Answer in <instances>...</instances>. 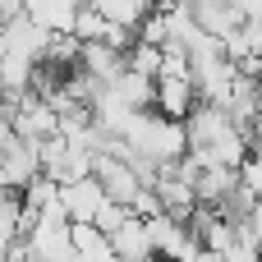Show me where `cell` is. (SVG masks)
Instances as JSON below:
<instances>
[{"label": "cell", "mask_w": 262, "mask_h": 262, "mask_svg": "<svg viewBox=\"0 0 262 262\" xmlns=\"http://www.w3.org/2000/svg\"><path fill=\"white\" fill-rule=\"evenodd\" d=\"M106 23H115V28H129V32H138V23L157 9V0H88Z\"/></svg>", "instance_id": "8"}, {"label": "cell", "mask_w": 262, "mask_h": 262, "mask_svg": "<svg viewBox=\"0 0 262 262\" xmlns=\"http://www.w3.org/2000/svg\"><path fill=\"white\" fill-rule=\"evenodd\" d=\"M124 69H134V74H143V78H157V74H161V46L134 41L129 55H124Z\"/></svg>", "instance_id": "10"}, {"label": "cell", "mask_w": 262, "mask_h": 262, "mask_svg": "<svg viewBox=\"0 0 262 262\" xmlns=\"http://www.w3.org/2000/svg\"><path fill=\"white\" fill-rule=\"evenodd\" d=\"M88 0H23V18H32L41 32H74V18Z\"/></svg>", "instance_id": "6"}, {"label": "cell", "mask_w": 262, "mask_h": 262, "mask_svg": "<svg viewBox=\"0 0 262 262\" xmlns=\"http://www.w3.org/2000/svg\"><path fill=\"white\" fill-rule=\"evenodd\" d=\"M120 143H124L129 152H138L143 161H152V166H170V161H180V157L189 152L184 124H180V120H166V115H157V111H138V115L129 120V129L120 134Z\"/></svg>", "instance_id": "1"}, {"label": "cell", "mask_w": 262, "mask_h": 262, "mask_svg": "<svg viewBox=\"0 0 262 262\" xmlns=\"http://www.w3.org/2000/svg\"><path fill=\"white\" fill-rule=\"evenodd\" d=\"M111 239V249H115V258L120 262H152V244H147V226H143V216H124V226L115 230V235H106Z\"/></svg>", "instance_id": "7"}, {"label": "cell", "mask_w": 262, "mask_h": 262, "mask_svg": "<svg viewBox=\"0 0 262 262\" xmlns=\"http://www.w3.org/2000/svg\"><path fill=\"white\" fill-rule=\"evenodd\" d=\"M69 239H74V262H120L97 226H69Z\"/></svg>", "instance_id": "9"}, {"label": "cell", "mask_w": 262, "mask_h": 262, "mask_svg": "<svg viewBox=\"0 0 262 262\" xmlns=\"http://www.w3.org/2000/svg\"><path fill=\"white\" fill-rule=\"evenodd\" d=\"M221 262H262V253H258V249H249V244H235V249L221 253Z\"/></svg>", "instance_id": "11"}, {"label": "cell", "mask_w": 262, "mask_h": 262, "mask_svg": "<svg viewBox=\"0 0 262 262\" xmlns=\"http://www.w3.org/2000/svg\"><path fill=\"white\" fill-rule=\"evenodd\" d=\"M249 161H258V166H262V120L249 129Z\"/></svg>", "instance_id": "12"}, {"label": "cell", "mask_w": 262, "mask_h": 262, "mask_svg": "<svg viewBox=\"0 0 262 262\" xmlns=\"http://www.w3.org/2000/svg\"><path fill=\"white\" fill-rule=\"evenodd\" d=\"M189 14H193V23H198L207 37H216V41H226V37L239 32V23H244L230 0H189Z\"/></svg>", "instance_id": "5"}, {"label": "cell", "mask_w": 262, "mask_h": 262, "mask_svg": "<svg viewBox=\"0 0 262 262\" xmlns=\"http://www.w3.org/2000/svg\"><path fill=\"white\" fill-rule=\"evenodd\" d=\"M193 106H198V92H193L189 78H175V74H161V78H157V101H152L157 115L184 124V120L193 115Z\"/></svg>", "instance_id": "4"}, {"label": "cell", "mask_w": 262, "mask_h": 262, "mask_svg": "<svg viewBox=\"0 0 262 262\" xmlns=\"http://www.w3.org/2000/svg\"><path fill=\"white\" fill-rule=\"evenodd\" d=\"M111 198L101 193V184L88 175V180H78V184H64L60 189V207H64V216H69V226H92L97 216H101V207H106Z\"/></svg>", "instance_id": "3"}, {"label": "cell", "mask_w": 262, "mask_h": 262, "mask_svg": "<svg viewBox=\"0 0 262 262\" xmlns=\"http://www.w3.org/2000/svg\"><path fill=\"white\" fill-rule=\"evenodd\" d=\"M92 180L101 184V193H106V198H111L115 207H134V198L143 193L138 175H134V170H129V166H124L120 157H106V152H101V157L92 161Z\"/></svg>", "instance_id": "2"}]
</instances>
